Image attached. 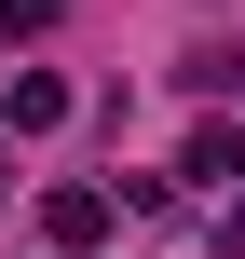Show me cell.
I'll list each match as a JSON object with an SVG mask.
<instances>
[{
	"label": "cell",
	"instance_id": "6da1fadb",
	"mask_svg": "<svg viewBox=\"0 0 245 259\" xmlns=\"http://www.w3.org/2000/svg\"><path fill=\"white\" fill-rule=\"evenodd\" d=\"M109 219H123V191H82V178H68V191H41V246H95V232H109Z\"/></svg>",
	"mask_w": 245,
	"mask_h": 259
},
{
	"label": "cell",
	"instance_id": "7a4b0ae2",
	"mask_svg": "<svg viewBox=\"0 0 245 259\" xmlns=\"http://www.w3.org/2000/svg\"><path fill=\"white\" fill-rule=\"evenodd\" d=\"M177 178H205V191H245V123H205V137L177 150Z\"/></svg>",
	"mask_w": 245,
	"mask_h": 259
},
{
	"label": "cell",
	"instance_id": "3957f363",
	"mask_svg": "<svg viewBox=\"0 0 245 259\" xmlns=\"http://www.w3.org/2000/svg\"><path fill=\"white\" fill-rule=\"evenodd\" d=\"M55 123H68V82L27 68V82H14V137H55Z\"/></svg>",
	"mask_w": 245,
	"mask_h": 259
},
{
	"label": "cell",
	"instance_id": "277c9868",
	"mask_svg": "<svg viewBox=\"0 0 245 259\" xmlns=\"http://www.w3.org/2000/svg\"><path fill=\"white\" fill-rule=\"evenodd\" d=\"M55 14H68V0H0V27H14V41H27V27H55Z\"/></svg>",
	"mask_w": 245,
	"mask_h": 259
}]
</instances>
